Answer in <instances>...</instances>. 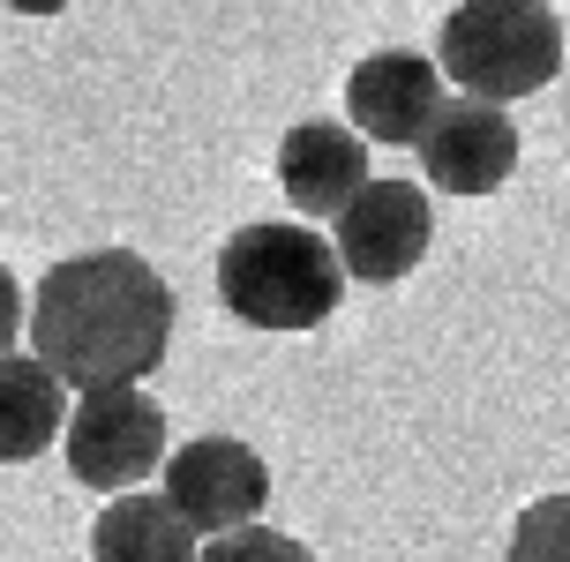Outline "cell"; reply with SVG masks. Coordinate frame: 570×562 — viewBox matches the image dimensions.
<instances>
[{
	"mask_svg": "<svg viewBox=\"0 0 570 562\" xmlns=\"http://www.w3.org/2000/svg\"><path fill=\"white\" fill-rule=\"evenodd\" d=\"M68 427V391L38 353H0V465L46 457Z\"/></svg>",
	"mask_w": 570,
	"mask_h": 562,
	"instance_id": "cell-10",
	"label": "cell"
},
{
	"mask_svg": "<svg viewBox=\"0 0 570 562\" xmlns=\"http://www.w3.org/2000/svg\"><path fill=\"white\" fill-rule=\"evenodd\" d=\"M196 562H315L293 533H271V525H240V533L203 540Z\"/></svg>",
	"mask_w": 570,
	"mask_h": 562,
	"instance_id": "cell-13",
	"label": "cell"
},
{
	"mask_svg": "<svg viewBox=\"0 0 570 562\" xmlns=\"http://www.w3.org/2000/svg\"><path fill=\"white\" fill-rule=\"evenodd\" d=\"M413 158H421L435 196H495L518 172V128L511 112L488 106V98H443L428 112Z\"/></svg>",
	"mask_w": 570,
	"mask_h": 562,
	"instance_id": "cell-7",
	"label": "cell"
},
{
	"mask_svg": "<svg viewBox=\"0 0 570 562\" xmlns=\"http://www.w3.org/2000/svg\"><path fill=\"white\" fill-rule=\"evenodd\" d=\"M68 473L98 495H136L150 473H166V405L128 383V391H83L68 405Z\"/></svg>",
	"mask_w": 570,
	"mask_h": 562,
	"instance_id": "cell-4",
	"label": "cell"
},
{
	"mask_svg": "<svg viewBox=\"0 0 570 562\" xmlns=\"http://www.w3.org/2000/svg\"><path fill=\"white\" fill-rule=\"evenodd\" d=\"M218 300L248 331H323L345 300V263L331 233H308L301 218H256L218 248Z\"/></svg>",
	"mask_w": 570,
	"mask_h": 562,
	"instance_id": "cell-2",
	"label": "cell"
},
{
	"mask_svg": "<svg viewBox=\"0 0 570 562\" xmlns=\"http://www.w3.org/2000/svg\"><path fill=\"white\" fill-rule=\"evenodd\" d=\"M23 331L60 391H128L173 345V285L136 248H83L38 278Z\"/></svg>",
	"mask_w": 570,
	"mask_h": 562,
	"instance_id": "cell-1",
	"label": "cell"
},
{
	"mask_svg": "<svg viewBox=\"0 0 570 562\" xmlns=\"http://www.w3.org/2000/svg\"><path fill=\"white\" fill-rule=\"evenodd\" d=\"M443 106V68L428 53H368L353 76H345V120L361 142H383V150H413L428 128V112Z\"/></svg>",
	"mask_w": 570,
	"mask_h": 562,
	"instance_id": "cell-8",
	"label": "cell"
},
{
	"mask_svg": "<svg viewBox=\"0 0 570 562\" xmlns=\"http://www.w3.org/2000/svg\"><path fill=\"white\" fill-rule=\"evenodd\" d=\"M166 495L180 510V525L196 540H218V533H240V525H263L271 510V465L240 435H196V443L166 450Z\"/></svg>",
	"mask_w": 570,
	"mask_h": 562,
	"instance_id": "cell-5",
	"label": "cell"
},
{
	"mask_svg": "<svg viewBox=\"0 0 570 562\" xmlns=\"http://www.w3.org/2000/svg\"><path fill=\"white\" fill-rule=\"evenodd\" d=\"M0 8H16V16H60L68 0H0Z\"/></svg>",
	"mask_w": 570,
	"mask_h": 562,
	"instance_id": "cell-15",
	"label": "cell"
},
{
	"mask_svg": "<svg viewBox=\"0 0 570 562\" xmlns=\"http://www.w3.org/2000/svg\"><path fill=\"white\" fill-rule=\"evenodd\" d=\"M503 562H570V495H541L518 510Z\"/></svg>",
	"mask_w": 570,
	"mask_h": 562,
	"instance_id": "cell-12",
	"label": "cell"
},
{
	"mask_svg": "<svg viewBox=\"0 0 570 562\" xmlns=\"http://www.w3.org/2000/svg\"><path fill=\"white\" fill-rule=\"evenodd\" d=\"M435 68L458 83V98H533L563 76V16L548 0H458L435 38Z\"/></svg>",
	"mask_w": 570,
	"mask_h": 562,
	"instance_id": "cell-3",
	"label": "cell"
},
{
	"mask_svg": "<svg viewBox=\"0 0 570 562\" xmlns=\"http://www.w3.org/2000/svg\"><path fill=\"white\" fill-rule=\"evenodd\" d=\"M278 188L301 210V225H331L345 203L368 188V142L338 120H301L278 142Z\"/></svg>",
	"mask_w": 570,
	"mask_h": 562,
	"instance_id": "cell-9",
	"label": "cell"
},
{
	"mask_svg": "<svg viewBox=\"0 0 570 562\" xmlns=\"http://www.w3.org/2000/svg\"><path fill=\"white\" fill-rule=\"evenodd\" d=\"M428 240H435V210H428V188H413V180H368V188L331 218V248H338V263H345V285L413 278Z\"/></svg>",
	"mask_w": 570,
	"mask_h": 562,
	"instance_id": "cell-6",
	"label": "cell"
},
{
	"mask_svg": "<svg viewBox=\"0 0 570 562\" xmlns=\"http://www.w3.org/2000/svg\"><path fill=\"white\" fill-rule=\"evenodd\" d=\"M23 285L8 278V263H0V353H16V331H23Z\"/></svg>",
	"mask_w": 570,
	"mask_h": 562,
	"instance_id": "cell-14",
	"label": "cell"
},
{
	"mask_svg": "<svg viewBox=\"0 0 570 562\" xmlns=\"http://www.w3.org/2000/svg\"><path fill=\"white\" fill-rule=\"evenodd\" d=\"M203 540L180 525L166 495H114L90 525V562H196Z\"/></svg>",
	"mask_w": 570,
	"mask_h": 562,
	"instance_id": "cell-11",
	"label": "cell"
}]
</instances>
